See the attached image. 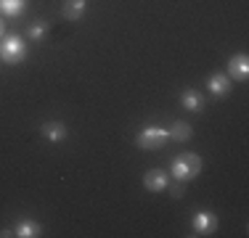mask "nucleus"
I'll list each match as a JSON object with an SVG mask.
<instances>
[{"label": "nucleus", "instance_id": "nucleus-1", "mask_svg": "<svg viewBox=\"0 0 249 238\" xmlns=\"http://www.w3.org/2000/svg\"><path fill=\"white\" fill-rule=\"evenodd\" d=\"M199 172H201V159L196 153H180V156H175L173 164H170V175L180 183L194 180Z\"/></svg>", "mask_w": 249, "mask_h": 238}, {"label": "nucleus", "instance_id": "nucleus-2", "mask_svg": "<svg viewBox=\"0 0 249 238\" xmlns=\"http://www.w3.org/2000/svg\"><path fill=\"white\" fill-rule=\"evenodd\" d=\"M167 140H170V133H167L164 127H157V124H151V127H143V130L138 133V138H135L138 148H143V151H154V148H162Z\"/></svg>", "mask_w": 249, "mask_h": 238}, {"label": "nucleus", "instance_id": "nucleus-3", "mask_svg": "<svg viewBox=\"0 0 249 238\" xmlns=\"http://www.w3.org/2000/svg\"><path fill=\"white\" fill-rule=\"evenodd\" d=\"M27 58V45L21 37H16V34H8V37L3 40V45H0V61L5 64H21Z\"/></svg>", "mask_w": 249, "mask_h": 238}, {"label": "nucleus", "instance_id": "nucleus-4", "mask_svg": "<svg viewBox=\"0 0 249 238\" xmlns=\"http://www.w3.org/2000/svg\"><path fill=\"white\" fill-rule=\"evenodd\" d=\"M191 228H194L196 236H210V233L217 230V217L212 212H196L194 220H191Z\"/></svg>", "mask_w": 249, "mask_h": 238}, {"label": "nucleus", "instance_id": "nucleus-5", "mask_svg": "<svg viewBox=\"0 0 249 238\" xmlns=\"http://www.w3.org/2000/svg\"><path fill=\"white\" fill-rule=\"evenodd\" d=\"M228 77H231V82H244L247 77H249V58H247V53L231 56V61H228Z\"/></svg>", "mask_w": 249, "mask_h": 238}, {"label": "nucleus", "instance_id": "nucleus-6", "mask_svg": "<svg viewBox=\"0 0 249 238\" xmlns=\"http://www.w3.org/2000/svg\"><path fill=\"white\" fill-rule=\"evenodd\" d=\"M143 186H146V190H151V193H159V190H167L170 177H167V172H162V170H151L149 175L143 177Z\"/></svg>", "mask_w": 249, "mask_h": 238}, {"label": "nucleus", "instance_id": "nucleus-7", "mask_svg": "<svg viewBox=\"0 0 249 238\" xmlns=\"http://www.w3.org/2000/svg\"><path fill=\"white\" fill-rule=\"evenodd\" d=\"M207 87H210L212 95H217V98H223V95L231 93V87H233V82H231L228 74H210V80H207Z\"/></svg>", "mask_w": 249, "mask_h": 238}, {"label": "nucleus", "instance_id": "nucleus-8", "mask_svg": "<svg viewBox=\"0 0 249 238\" xmlns=\"http://www.w3.org/2000/svg\"><path fill=\"white\" fill-rule=\"evenodd\" d=\"M85 8H88V0H64L61 14H64L67 21H77L82 14H85Z\"/></svg>", "mask_w": 249, "mask_h": 238}, {"label": "nucleus", "instance_id": "nucleus-9", "mask_svg": "<svg viewBox=\"0 0 249 238\" xmlns=\"http://www.w3.org/2000/svg\"><path fill=\"white\" fill-rule=\"evenodd\" d=\"M40 233H43V228H40V222H35V220H21L14 230V236H19V238H35Z\"/></svg>", "mask_w": 249, "mask_h": 238}, {"label": "nucleus", "instance_id": "nucleus-10", "mask_svg": "<svg viewBox=\"0 0 249 238\" xmlns=\"http://www.w3.org/2000/svg\"><path fill=\"white\" fill-rule=\"evenodd\" d=\"M167 133H170V138H173V140H178V143H186V140L194 135V130H191V124H188V122L178 119V122L173 124V127L167 130Z\"/></svg>", "mask_w": 249, "mask_h": 238}, {"label": "nucleus", "instance_id": "nucleus-11", "mask_svg": "<svg viewBox=\"0 0 249 238\" xmlns=\"http://www.w3.org/2000/svg\"><path fill=\"white\" fill-rule=\"evenodd\" d=\"M180 103H183V109H188V111H201L204 109V101H201V95L196 90H186L180 95Z\"/></svg>", "mask_w": 249, "mask_h": 238}, {"label": "nucleus", "instance_id": "nucleus-12", "mask_svg": "<svg viewBox=\"0 0 249 238\" xmlns=\"http://www.w3.org/2000/svg\"><path fill=\"white\" fill-rule=\"evenodd\" d=\"M43 133H45V138L53 140V143H58V140L67 138V127H64L61 122H48V124H43Z\"/></svg>", "mask_w": 249, "mask_h": 238}, {"label": "nucleus", "instance_id": "nucleus-13", "mask_svg": "<svg viewBox=\"0 0 249 238\" xmlns=\"http://www.w3.org/2000/svg\"><path fill=\"white\" fill-rule=\"evenodd\" d=\"M27 8V0H0V14L5 16H19Z\"/></svg>", "mask_w": 249, "mask_h": 238}, {"label": "nucleus", "instance_id": "nucleus-14", "mask_svg": "<svg viewBox=\"0 0 249 238\" xmlns=\"http://www.w3.org/2000/svg\"><path fill=\"white\" fill-rule=\"evenodd\" d=\"M45 32H48V24H35V27L29 29V37L40 40V37H45Z\"/></svg>", "mask_w": 249, "mask_h": 238}, {"label": "nucleus", "instance_id": "nucleus-15", "mask_svg": "<svg viewBox=\"0 0 249 238\" xmlns=\"http://www.w3.org/2000/svg\"><path fill=\"white\" fill-rule=\"evenodd\" d=\"M170 193H173L175 199H180V196H183V186H180V180H178V186H170Z\"/></svg>", "mask_w": 249, "mask_h": 238}, {"label": "nucleus", "instance_id": "nucleus-16", "mask_svg": "<svg viewBox=\"0 0 249 238\" xmlns=\"http://www.w3.org/2000/svg\"><path fill=\"white\" fill-rule=\"evenodd\" d=\"M3 32H5V24H3V19H0V37H3Z\"/></svg>", "mask_w": 249, "mask_h": 238}]
</instances>
